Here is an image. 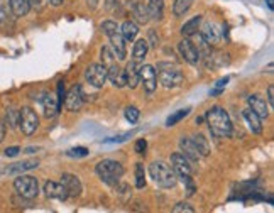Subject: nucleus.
<instances>
[{
  "label": "nucleus",
  "instance_id": "obj_1",
  "mask_svg": "<svg viewBox=\"0 0 274 213\" xmlns=\"http://www.w3.org/2000/svg\"><path fill=\"white\" fill-rule=\"evenodd\" d=\"M208 129L217 137H230L232 136V120L229 114L222 106H212L205 114Z\"/></svg>",
  "mask_w": 274,
  "mask_h": 213
},
{
  "label": "nucleus",
  "instance_id": "obj_2",
  "mask_svg": "<svg viewBox=\"0 0 274 213\" xmlns=\"http://www.w3.org/2000/svg\"><path fill=\"white\" fill-rule=\"evenodd\" d=\"M149 174L159 188H164V189H171L178 184V176L173 171L171 166H168L162 161H154L151 166H149Z\"/></svg>",
  "mask_w": 274,
  "mask_h": 213
},
{
  "label": "nucleus",
  "instance_id": "obj_3",
  "mask_svg": "<svg viewBox=\"0 0 274 213\" xmlns=\"http://www.w3.org/2000/svg\"><path fill=\"white\" fill-rule=\"evenodd\" d=\"M102 31H104L107 38L110 39L115 58L124 61V59L127 58V48H125V39L122 38V34H120L119 26L115 24L114 21H105L102 22Z\"/></svg>",
  "mask_w": 274,
  "mask_h": 213
},
{
  "label": "nucleus",
  "instance_id": "obj_4",
  "mask_svg": "<svg viewBox=\"0 0 274 213\" xmlns=\"http://www.w3.org/2000/svg\"><path fill=\"white\" fill-rule=\"evenodd\" d=\"M95 171H97V174H99V178L102 179V181L110 184V186L117 184L120 181V178L124 176V166L114 159L100 161V163L97 164Z\"/></svg>",
  "mask_w": 274,
  "mask_h": 213
},
{
  "label": "nucleus",
  "instance_id": "obj_5",
  "mask_svg": "<svg viewBox=\"0 0 274 213\" xmlns=\"http://www.w3.org/2000/svg\"><path fill=\"white\" fill-rule=\"evenodd\" d=\"M157 69H159V81L164 88H176L185 80L181 69L173 66L171 63H159Z\"/></svg>",
  "mask_w": 274,
  "mask_h": 213
},
{
  "label": "nucleus",
  "instance_id": "obj_6",
  "mask_svg": "<svg viewBox=\"0 0 274 213\" xmlns=\"http://www.w3.org/2000/svg\"><path fill=\"white\" fill-rule=\"evenodd\" d=\"M14 188L19 196L27 198V200H32L39 194V184L38 179L34 176H26L24 173L17 174V178L14 179Z\"/></svg>",
  "mask_w": 274,
  "mask_h": 213
},
{
  "label": "nucleus",
  "instance_id": "obj_7",
  "mask_svg": "<svg viewBox=\"0 0 274 213\" xmlns=\"http://www.w3.org/2000/svg\"><path fill=\"white\" fill-rule=\"evenodd\" d=\"M19 127L24 136H32L39 127V117L31 106H22L19 110Z\"/></svg>",
  "mask_w": 274,
  "mask_h": 213
},
{
  "label": "nucleus",
  "instance_id": "obj_8",
  "mask_svg": "<svg viewBox=\"0 0 274 213\" xmlns=\"http://www.w3.org/2000/svg\"><path fill=\"white\" fill-rule=\"evenodd\" d=\"M139 83H142L144 91L147 95H152L157 88V73L154 66L151 64H142L141 69H139Z\"/></svg>",
  "mask_w": 274,
  "mask_h": 213
},
{
  "label": "nucleus",
  "instance_id": "obj_9",
  "mask_svg": "<svg viewBox=\"0 0 274 213\" xmlns=\"http://www.w3.org/2000/svg\"><path fill=\"white\" fill-rule=\"evenodd\" d=\"M85 78H86V81L90 83V86L102 88L107 81V68L102 63L90 64L85 71Z\"/></svg>",
  "mask_w": 274,
  "mask_h": 213
},
{
  "label": "nucleus",
  "instance_id": "obj_10",
  "mask_svg": "<svg viewBox=\"0 0 274 213\" xmlns=\"http://www.w3.org/2000/svg\"><path fill=\"white\" fill-rule=\"evenodd\" d=\"M224 27L220 24H217V22H212L208 21L203 24L202 27V38L207 41L210 46H218L222 43V39H224Z\"/></svg>",
  "mask_w": 274,
  "mask_h": 213
},
{
  "label": "nucleus",
  "instance_id": "obj_11",
  "mask_svg": "<svg viewBox=\"0 0 274 213\" xmlns=\"http://www.w3.org/2000/svg\"><path fill=\"white\" fill-rule=\"evenodd\" d=\"M171 168H173V171L176 173L178 178H181V176H192L193 174L192 161H190L187 156L181 154V152H174V154H171Z\"/></svg>",
  "mask_w": 274,
  "mask_h": 213
},
{
  "label": "nucleus",
  "instance_id": "obj_12",
  "mask_svg": "<svg viewBox=\"0 0 274 213\" xmlns=\"http://www.w3.org/2000/svg\"><path fill=\"white\" fill-rule=\"evenodd\" d=\"M178 51H179L181 58H183L185 61L190 63V64H198L200 61H202V54L198 53L197 46H195L188 38H185L178 44Z\"/></svg>",
  "mask_w": 274,
  "mask_h": 213
},
{
  "label": "nucleus",
  "instance_id": "obj_13",
  "mask_svg": "<svg viewBox=\"0 0 274 213\" xmlns=\"http://www.w3.org/2000/svg\"><path fill=\"white\" fill-rule=\"evenodd\" d=\"M64 105L69 112H78L83 106V96H81V85H75L69 88V91L64 95Z\"/></svg>",
  "mask_w": 274,
  "mask_h": 213
},
{
  "label": "nucleus",
  "instance_id": "obj_14",
  "mask_svg": "<svg viewBox=\"0 0 274 213\" xmlns=\"http://www.w3.org/2000/svg\"><path fill=\"white\" fill-rule=\"evenodd\" d=\"M61 184H63L64 188H66L69 198H78L81 194L83 188H81V183H80V179H78V176L64 173L61 176Z\"/></svg>",
  "mask_w": 274,
  "mask_h": 213
},
{
  "label": "nucleus",
  "instance_id": "obj_15",
  "mask_svg": "<svg viewBox=\"0 0 274 213\" xmlns=\"http://www.w3.org/2000/svg\"><path fill=\"white\" fill-rule=\"evenodd\" d=\"M44 194L48 198H53V200H68V191L66 188L63 186L61 183H56V181H48L44 184Z\"/></svg>",
  "mask_w": 274,
  "mask_h": 213
},
{
  "label": "nucleus",
  "instance_id": "obj_16",
  "mask_svg": "<svg viewBox=\"0 0 274 213\" xmlns=\"http://www.w3.org/2000/svg\"><path fill=\"white\" fill-rule=\"evenodd\" d=\"M139 69H141V63L137 61H129L127 66L124 69V75H125V86L129 88H137L139 85Z\"/></svg>",
  "mask_w": 274,
  "mask_h": 213
},
{
  "label": "nucleus",
  "instance_id": "obj_17",
  "mask_svg": "<svg viewBox=\"0 0 274 213\" xmlns=\"http://www.w3.org/2000/svg\"><path fill=\"white\" fill-rule=\"evenodd\" d=\"M247 103H249V109L252 110L259 115L261 119H267L269 117V106H267V101L262 98L261 95H250L247 98Z\"/></svg>",
  "mask_w": 274,
  "mask_h": 213
},
{
  "label": "nucleus",
  "instance_id": "obj_18",
  "mask_svg": "<svg viewBox=\"0 0 274 213\" xmlns=\"http://www.w3.org/2000/svg\"><path fill=\"white\" fill-rule=\"evenodd\" d=\"M41 103H43V110H44V117L46 119L56 117L59 109H61L59 103H58V98L53 93H44V96L41 98Z\"/></svg>",
  "mask_w": 274,
  "mask_h": 213
},
{
  "label": "nucleus",
  "instance_id": "obj_19",
  "mask_svg": "<svg viewBox=\"0 0 274 213\" xmlns=\"http://www.w3.org/2000/svg\"><path fill=\"white\" fill-rule=\"evenodd\" d=\"M39 166V159H26V161H21V163H16V164H11L9 168L4 171L6 174H22L26 171H31V169H36Z\"/></svg>",
  "mask_w": 274,
  "mask_h": 213
},
{
  "label": "nucleus",
  "instance_id": "obj_20",
  "mask_svg": "<svg viewBox=\"0 0 274 213\" xmlns=\"http://www.w3.org/2000/svg\"><path fill=\"white\" fill-rule=\"evenodd\" d=\"M107 80L112 81V85H114V86L124 88V86H125V75H124V69L120 68L117 63L110 64V66L107 68Z\"/></svg>",
  "mask_w": 274,
  "mask_h": 213
},
{
  "label": "nucleus",
  "instance_id": "obj_21",
  "mask_svg": "<svg viewBox=\"0 0 274 213\" xmlns=\"http://www.w3.org/2000/svg\"><path fill=\"white\" fill-rule=\"evenodd\" d=\"M242 117L244 120L247 122V126H249V131L252 132V134H262V122H261V117H259L257 114L252 112L250 109H245L244 112H242Z\"/></svg>",
  "mask_w": 274,
  "mask_h": 213
},
{
  "label": "nucleus",
  "instance_id": "obj_22",
  "mask_svg": "<svg viewBox=\"0 0 274 213\" xmlns=\"http://www.w3.org/2000/svg\"><path fill=\"white\" fill-rule=\"evenodd\" d=\"M131 11H132V16L139 24H147L149 22V12H147V7L142 0H136V2L131 4Z\"/></svg>",
  "mask_w": 274,
  "mask_h": 213
},
{
  "label": "nucleus",
  "instance_id": "obj_23",
  "mask_svg": "<svg viewBox=\"0 0 274 213\" xmlns=\"http://www.w3.org/2000/svg\"><path fill=\"white\" fill-rule=\"evenodd\" d=\"M152 21H161L164 17V0H144Z\"/></svg>",
  "mask_w": 274,
  "mask_h": 213
},
{
  "label": "nucleus",
  "instance_id": "obj_24",
  "mask_svg": "<svg viewBox=\"0 0 274 213\" xmlns=\"http://www.w3.org/2000/svg\"><path fill=\"white\" fill-rule=\"evenodd\" d=\"M179 149H181V154L187 156L190 161H198L200 159V154L195 147L193 141L190 137H181L179 139Z\"/></svg>",
  "mask_w": 274,
  "mask_h": 213
},
{
  "label": "nucleus",
  "instance_id": "obj_25",
  "mask_svg": "<svg viewBox=\"0 0 274 213\" xmlns=\"http://www.w3.org/2000/svg\"><path fill=\"white\" fill-rule=\"evenodd\" d=\"M200 26H202V16H195L190 21H187L183 24V27H181V34H183V38H192V36L198 34Z\"/></svg>",
  "mask_w": 274,
  "mask_h": 213
},
{
  "label": "nucleus",
  "instance_id": "obj_26",
  "mask_svg": "<svg viewBox=\"0 0 274 213\" xmlns=\"http://www.w3.org/2000/svg\"><path fill=\"white\" fill-rule=\"evenodd\" d=\"M147 51H149V43H147L146 39H139L132 48V59L137 63H142L147 54Z\"/></svg>",
  "mask_w": 274,
  "mask_h": 213
},
{
  "label": "nucleus",
  "instance_id": "obj_27",
  "mask_svg": "<svg viewBox=\"0 0 274 213\" xmlns=\"http://www.w3.org/2000/svg\"><path fill=\"white\" fill-rule=\"evenodd\" d=\"M120 34L125 41H134L139 34V26L134 21H125L122 27H120Z\"/></svg>",
  "mask_w": 274,
  "mask_h": 213
},
{
  "label": "nucleus",
  "instance_id": "obj_28",
  "mask_svg": "<svg viewBox=\"0 0 274 213\" xmlns=\"http://www.w3.org/2000/svg\"><path fill=\"white\" fill-rule=\"evenodd\" d=\"M192 141H193L195 147H197L200 157H207L208 154H210V146H208V141L203 134H195V136L192 137Z\"/></svg>",
  "mask_w": 274,
  "mask_h": 213
},
{
  "label": "nucleus",
  "instance_id": "obj_29",
  "mask_svg": "<svg viewBox=\"0 0 274 213\" xmlns=\"http://www.w3.org/2000/svg\"><path fill=\"white\" fill-rule=\"evenodd\" d=\"M9 6H11V11L16 17H24L29 9V0H9Z\"/></svg>",
  "mask_w": 274,
  "mask_h": 213
},
{
  "label": "nucleus",
  "instance_id": "obj_30",
  "mask_svg": "<svg viewBox=\"0 0 274 213\" xmlns=\"http://www.w3.org/2000/svg\"><path fill=\"white\" fill-rule=\"evenodd\" d=\"M193 6V0H174V4H173V14H174V17H181V16H185L190 9H192Z\"/></svg>",
  "mask_w": 274,
  "mask_h": 213
},
{
  "label": "nucleus",
  "instance_id": "obj_31",
  "mask_svg": "<svg viewBox=\"0 0 274 213\" xmlns=\"http://www.w3.org/2000/svg\"><path fill=\"white\" fill-rule=\"evenodd\" d=\"M6 126H9L11 129L19 127V110L14 109V106L7 109V112H6Z\"/></svg>",
  "mask_w": 274,
  "mask_h": 213
},
{
  "label": "nucleus",
  "instance_id": "obj_32",
  "mask_svg": "<svg viewBox=\"0 0 274 213\" xmlns=\"http://www.w3.org/2000/svg\"><path fill=\"white\" fill-rule=\"evenodd\" d=\"M100 53H102V64H104L105 68H109L110 64H114V63H117V58H115V54L110 46H104Z\"/></svg>",
  "mask_w": 274,
  "mask_h": 213
},
{
  "label": "nucleus",
  "instance_id": "obj_33",
  "mask_svg": "<svg viewBox=\"0 0 274 213\" xmlns=\"http://www.w3.org/2000/svg\"><path fill=\"white\" fill-rule=\"evenodd\" d=\"M190 112H192V109H181V110H178V112H174L173 115H171V117H168V120H166V126L174 127L176 124L181 122V120H183L185 117H188Z\"/></svg>",
  "mask_w": 274,
  "mask_h": 213
},
{
  "label": "nucleus",
  "instance_id": "obj_34",
  "mask_svg": "<svg viewBox=\"0 0 274 213\" xmlns=\"http://www.w3.org/2000/svg\"><path fill=\"white\" fill-rule=\"evenodd\" d=\"M136 186L139 189L146 186V171H144V164L141 163L136 164Z\"/></svg>",
  "mask_w": 274,
  "mask_h": 213
},
{
  "label": "nucleus",
  "instance_id": "obj_35",
  "mask_svg": "<svg viewBox=\"0 0 274 213\" xmlns=\"http://www.w3.org/2000/svg\"><path fill=\"white\" fill-rule=\"evenodd\" d=\"M124 115H125V119H127L131 124H136L137 120H139V117H141V112H139L137 106L131 105V106H127V109H125Z\"/></svg>",
  "mask_w": 274,
  "mask_h": 213
},
{
  "label": "nucleus",
  "instance_id": "obj_36",
  "mask_svg": "<svg viewBox=\"0 0 274 213\" xmlns=\"http://www.w3.org/2000/svg\"><path fill=\"white\" fill-rule=\"evenodd\" d=\"M49 0H29V9H32L34 12H43L48 7Z\"/></svg>",
  "mask_w": 274,
  "mask_h": 213
},
{
  "label": "nucleus",
  "instance_id": "obj_37",
  "mask_svg": "<svg viewBox=\"0 0 274 213\" xmlns=\"http://www.w3.org/2000/svg\"><path fill=\"white\" fill-rule=\"evenodd\" d=\"M178 179H181V181L185 183V186H187V194L188 196H193L195 194V183H193V179H192V176H181V178H178Z\"/></svg>",
  "mask_w": 274,
  "mask_h": 213
},
{
  "label": "nucleus",
  "instance_id": "obj_38",
  "mask_svg": "<svg viewBox=\"0 0 274 213\" xmlns=\"http://www.w3.org/2000/svg\"><path fill=\"white\" fill-rule=\"evenodd\" d=\"M227 83H229V76H225V78H222V80H218L217 83H215V88L210 91V95H220L222 91L225 90V86H227Z\"/></svg>",
  "mask_w": 274,
  "mask_h": 213
},
{
  "label": "nucleus",
  "instance_id": "obj_39",
  "mask_svg": "<svg viewBox=\"0 0 274 213\" xmlns=\"http://www.w3.org/2000/svg\"><path fill=\"white\" fill-rule=\"evenodd\" d=\"M66 156L69 157H86L88 156V149L86 147H73L66 152Z\"/></svg>",
  "mask_w": 274,
  "mask_h": 213
},
{
  "label": "nucleus",
  "instance_id": "obj_40",
  "mask_svg": "<svg viewBox=\"0 0 274 213\" xmlns=\"http://www.w3.org/2000/svg\"><path fill=\"white\" fill-rule=\"evenodd\" d=\"M134 151H136L139 156L146 154V151H147V141H146V139H137L136 146H134Z\"/></svg>",
  "mask_w": 274,
  "mask_h": 213
},
{
  "label": "nucleus",
  "instance_id": "obj_41",
  "mask_svg": "<svg viewBox=\"0 0 274 213\" xmlns=\"http://www.w3.org/2000/svg\"><path fill=\"white\" fill-rule=\"evenodd\" d=\"M173 211L174 213H179V211H187V213H193L195 211V208L190 205V203H185V201H181V203H176V206L173 208Z\"/></svg>",
  "mask_w": 274,
  "mask_h": 213
},
{
  "label": "nucleus",
  "instance_id": "obj_42",
  "mask_svg": "<svg viewBox=\"0 0 274 213\" xmlns=\"http://www.w3.org/2000/svg\"><path fill=\"white\" fill-rule=\"evenodd\" d=\"M58 103H59V106H63V101H64V83L63 81H58Z\"/></svg>",
  "mask_w": 274,
  "mask_h": 213
},
{
  "label": "nucleus",
  "instance_id": "obj_43",
  "mask_svg": "<svg viewBox=\"0 0 274 213\" xmlns=\"http://www.w3.org/2000/svg\"><path fill=\"white\" fill-rule=\"evenodd\" d=\"M132 136V132H127V134H124V136H119V137H110V139H107L105 142H124V141H127V137H131Z\"/></svg>",
  "mask_w": 274,
  "mask_h": 213
},
{
  "label": "nucleus",
  "instance_id": "obj_44",
  "mask_svg": "<svg viewBox=\"0 0 274 213\" xmlns=\"http://www.w3.org/2000/svg\"><path fill=\"white\" fill-rule=\"evenodd\" d=\"M21 152V147H7L6 149V156L7 157H16Z\"/></svg>",
  "mask_w": 274,
  "mask_h": 213
},
{
  "label": "nucleus",
  "instance_id": "obj_45",
  "mask_svg": "<svg viewBox=\"0 0 274 213\" xmlns=\"http://www.w3.org/2000/svg\"><path fill=\"white\" fill-rule=\"evenodd\" d=\"M267 103L274 105V86L272 85L267 86Z\"/></svg>",
  "mask_w": 274,
  "mask_h": 213
},
{
  "label": "nucleus",
  "instance_id": "obj_46",
  "mask_svg": "<svg viewBox=\"0 0 274 213\" xmlns=\"http://www.w3.org/2000/svg\"><path fill=\"white\" fill-rule=\"evenodd\" d=\"M6 132H7L6 122H4V120H0V142H4V139H6Z\"/></svg>",
  "mask_w": 274,
  "mask_h": 213
},
{
  "label": "nucleus",
  "instance_id": "obj_47",
  "mask_svg": "<svg viewBox=\"0 0 274 213\" xmlns=\"http://www.w3.org/2000/svg\"><path fill=\"white\" fill-rule=\"evenodd\" d=\"M49 4H51L53 7H59V6L63 4V0H49Z\"/></svg>",
  "mask_w": 274,
  "mask_h": 213
},
{
  "label": "nucleus",
  "instance_id": "obj_48",
  "mask_svg": "<svg viewBox=\"0 0 274 213\" xmlns=\"http://www.w3.org/2000/svg\"><path fill=\"white\" fill-rule=\"evenodd\" d=\"M2 21H6V11L0 9V22H2Z\"/></svg>",
  "mask_w": 274,
  "mask_h": 213
},
{
  "label": "nucleus",
  "instance_id": "obj_49",
  "mask_svg": "<svg viewBox=\"0 0 274 213\" xmlns=\"http://www.w3.org/2000/svg\"><path fill=\"white\" fill-rule=\"evenodd\" d=\"M266 4H267V7L271 9V11H274V0H266Z\"/></svg>",
  "mask_w": 274,
  "mask_h": 213
},
{
  "label": "nucleus",
  "instance_id": "obj_50",
  "mask_svg": "<svg viewBox=\"0 0 274 213\" xmlns=\"http://www.w3.org/2000/svg\"><path fill=\"white\" fill-rule=\"evenodd\" d=\"M97 4H99V0H88V6H92V7H97Z\"/></svg>",
  "mask_w": 274,
  "mask_h": 213
},
{
  "label": "nucleus",
  "instance_id": "obj_51",
  "mask_svg": "<svg viewBox=\"0 0 274 213\" xmlns=\"http://www.w3.org/2000/svg\"><path fill=\"white\" fill-rule=\"evenodd\" d=\"M4 174V171H0V176H2Z\"/></svg>",
  "mask_w": 274,
  "mask_h": 213
}]
</instances>
